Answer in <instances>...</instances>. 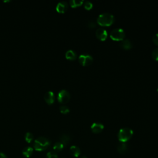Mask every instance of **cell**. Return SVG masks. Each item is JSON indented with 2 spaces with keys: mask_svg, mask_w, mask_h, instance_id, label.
Listing matches in <instances>:
<instances>
[{
  "mask_svg": "<svg viewBox=\"0 0 158 158\" xmlns=\"http://www.w3.org/2000/svg\"><path fill=\"white\" fill-rule=\"evenodd\" d=\"M44 99L48 104H52L55 101L54 93L51 91H49L46 92L44 96Z\"/></svg>",
  "mask_w": 158,
  "mask_h": 158,
  "instance_id": "obj_11",
  "label": "cell"
},
{
  "mask_svg": "<svg viewBox=\"0 0 158 158\" xmlns=\"http://www.w3.org/2000/svg\"><path fill=\"white\" fill-rule=\"evenodd\" d=\"M120 46L125 49H129L132 47V44L129 39H126L121 41L120 43Z\"/></svg>",
  "mask_w": 158,
  "mask_h": 158,
  "instance_id": "obj_13",
  "label": "cell"
},
{
  "mask_svg": "<svg viewBox=\"0 0 158 158\" xmlns=\"http://www.w3.org/2000/svg\"><path fill=\"white\" fill-rule=\"evenodd\" d=\"M0 158H8L6 154L3 153H0Z\"/></svg>",
  "mask_w": 158,
  "mask_h": 158,
  "instance_id": "obj_26",
  "label": "cell"
},
{
  "mask_svg": "<svg viewBox=\"0 0 158 158\" xmlns=\"http://www.w3.org/2000/svg\"><path fill=\"white\" fill-rule=\"evenodd\" d=\"M83 6L86 9H90L93 7V3L89 1H85L84 2Z\"/></svg>",
  "mask_w": 158,
  "mask_h": 158,
  "instance_id": "obj_22",
  "label": "cell"
},
{
  "mask_svg": "<svg viewBox=\"0 0 158 158\" xmlns=\"http://www.w3.org/2000/svg\"><path fill=\"white\" fill-rule=\"evenodd\" d=\"M70 98H71V95H70L69 92L66 90H61L58 95V99L61 103H67L69 101Z\"/></svg>",
  "mask_w": 158,
  "mask_h": 158,
  "instance_id": "obj_5",
  "label": "cell"
},
{
  "mask_svg": "<svg viewBox=\"0 0 158 158\" xmlns=\"http://www.w3.org/2000/svg\"><path fill=\"white\" fill-rule=\"evenodd\" d=\"M33 149L31 146H27L22 151V154L24 155V156L27 158L30 157L33 154Z\"/></svg>",
  "mask_w": 158,
  "mask_h": 158,
  "instance_id": "obj_16",
  "label": "cell"
},
{
  "mask_svg": "<svg viewBox=\"0 0 158 158\" xmlns=\"http://www.w3.org/2000/svg\"><path fill=\"white\" fill-rule=\"evenodd\" d=\"M67 8H68V3L64 1L58 3L56 8L57 11L60 13H64L67 11Z\"/></svg>",
  "mask_w": 158,
  "mask_h": 158,
  "instance_id": "obj_10",
  "label": "cell"
},
{
  "mask_svg": "<svg viewBox=\"0 0 158 158\" xmlns=\"http://www.w3.org/2000/svg\"><path fill=\"white\" fill-rule=\"evenodd\" d=\"M96 35L99 40L104 41L108 37V32L103 28H99L96 31Z\"/></svg>",
  "mask_w": 158,
  "mask_h": 158,
  "instance_id": "obj_7",
  "label": "cell"
},
{
  "mask_svg": "<svg viewBox=\"0 0 158 158\" xmlns=\"http://www.w3.org/2000/svg\"><path fill=\"white\" fill-rule=\"evenodd\" d=\"M129 145L126 143L121 142L117 146V150L121 154H125L129 151Z\"/></svg>",
  "mask_w": 158,
  "mask_h": 158,
  "instance_id": "obj_9",
  "label": "cell"
},
{
  "mask_svg": "<svg viewBox=\"0 0 158 158\" xmlns=\"http://www.w3.org/2000/svg\"><path fill=\"white\" fill-rule=\"evenodd\" d=\"M51 145L50 140L48 138L40 136L37 138L34 142L35 150L38 151H43L46 150Z\"/></svg>",
  "mask_w": 158,
  "mask_h": 158,
  "instance_id": "obj_1",
  "label": "cell"
},
{
  "mask_svg": "<svg viewBox=\"0 0 158 158\" xmlns=\"http://www.w3.org/2000/svg\"><path fill=\"white\" fill-rule=\"evenodd\" d=\"M152 56L154 59L158 61V48L154 49L152 52Z\"/></svg>",
  "mask_w": 158,
  "mask_h": 158,
  "instance_id": "obj_23",
  "label": "cell"
},
{
  "mask_svg": "<svg viewBox=\"0 0 158 158\" xmlns=\"http://www.w3.org/2000/svg\"><path fill=\"white\" fill-rule=\"evenodd\" d=\"M47 158H58V156L56 152L55 151H49L46 154Z\"/></svg>",
  "mask_w": 158,
  "mask_h": 158,
  "instance_id": "obj_21",
  "label": "cell"
},
{
  "mask_svg": "<svg viewBox=\"0 0 158 158\" xmlns=\"http://www.w3.org/2000/svg\"><path fill=\"white\" fill-rule=\"evenodd\" d=\"M69 151H70V154L76 157H78L80 155V150L77 146H72L71 148H70Z\"/></svg>",
  "mask_w": 158,
  "mask_h": 158,
  "instance_id": "obj_14",
  "label": "cell"
},
{
  "mask_svg": "<svg viewBox=\"0 0 158 158\" xmlns=\"http://www.w3.org/2000/svg\"><path fill=\"white\" fill-rule=\"evenodd\" d=\"M114 21V17L109 12L101 14L97 19V22L102 26H109Z\"/></svg>",
  "mask_w": 158,
  "mask_h": 158,
  "instance_id": "obj_2",
  "label": "cell"
},
{
  "mask_svg": "<svg viewBox=\"0 0 158 158\" xmlns=\"http://www.w3.org/2000/svg\"><path fill=\"white\" fill-rule=\"evenodd\" d=\"M69 3L71 7L76 8L82 5L83 3V1H82V0H71Z\"/></svg>",
  "mask_w": 158,
  "mask_h": 158,
  "instance_id": "obj_18",
  "label": "cell"
},
{
  "mask_svg": "<svg viewBox=\"0 0 158 158\" xmlns=\"http://www.w3.org/2000/svg\"><path fill=\"white\" fill-rule=\"evenodd\" d=\"M64 147V146L63 145V144L61 142H56L54 145L53 150H54L55 152H59L63 150Z\"/></svg>",
  "mask_w": 158,
  "mask_h": 158,
  "instance_id": "obj_17",
  "label": "cell"
},
{
  "mask_svg": "<svg viewBox=\"0 0 158 158\" xmlns=\"http://www.w3.org/2000/svg\"><path fill=\"white\" fill-rule=\"evenodd\" d=\"M126 36L124 30L122 29L117 28L113 30L110 33L111 38L114 40L120 41L123 40Z\"/></svg>",
  "mask_w": 158,
  "mask_h": 158,
  "instance_id": "obj_4",
  "label": "cell"
},
{
  "mask_svg": "<svg viewBox=\"0 0 158 158\" xmlns=\"http://www.w3.org/2000/svg\"><path fill=\"white\" fill-rule=\"evenodd\" d=\"M25 140L27 143H31L33 140V135L30 132H27L25 135Z\"/></svg>",
  "mask_w": 158,
  "mask_h": 158,
  "instance_id": "obj_19",
  "label": "cell"
},
{
  "mask_svg": "<svg viewBox=\"0 0 158 158\" xmlns=\"http://www.w3.org/2000/svg\"><path fill=\"white\" fill-rule=\"evenodd\" d=\"M104 125L100 122H94L91 126V129L95 133H99L103 131Z\"/></svg>",
  "mask_w": 158,
  "mask_h": 158,
  "instance_id": "obj_8",
  "label": "cell"
},
{
  "mask_svg": "<svg viewBox=\"0 0 158 158\" xmlns=\"http://www.w3.org/2000/svg\"><path fill=\"white\" fill-rule=\"evenodd\" d=\"M133 131L128 127L121 129L118 133V138L120 142L126 143L132 138Z\"/></svg>",
  "mask_w": 158,
  "mask_h": 158,
  "instance_id": "obj_3",
  "label": "cell"
},
{
  "mask_svg": "<svg viewBox=\"0 0 158 158\" xmlns=\"http://www.w3.org/2000/svg\"><path fill=\"white\" fill-rule=\"evenodd\" d=\"M66 58L68 59L74 60L77 58V53L72 49H69L66 52Z\"/></svg>",
  "mask_w": 158,
  "mask_h": 158,
  "instance_id": "obj_15",
  "label": "cell"
},
{
  "mask_svg": "<svg viewBox=\"0 0 158 158\" xmlns=\"http://www.w3.org/2000/svg\"><path fill=\"white\" fill-rule=\"evenodd\" d=\"M71 136H70L68 134L64 133L60 136V142H61L64 146H67L69 144L70 142H71Z\"/></svg>",
  "mask_w": 158,
  "mask_h": 158,
  "instance_id": "obj_12",
  "label": "cell"
},
{
  "mask_svg": "<svg viewBox=\"0 0 158 158\" xmlns=\"http://www.w3.org/2000/svg\"><path fill=\"white\" fill-rule=\"evenodd\" d=\"M93 58L89 55L83 54L79 56V61L83 66H89L93 62Z\"/></svg>",
  "mask_w": 158,
  "mask_h": 158,
  "instance_id": "obj_6",
  "label": "cell"
},
{
  "mask_svg": "<svg viewBox=\"0 0 158 158\" xmlns=\"http://www.w3.org/2000/svg\"><path fill=\"white\" fill-rule=\"evenodd\" d=\"M153 42L156 44V45H158V33H156L153 36Z\"/></svg>",
  "mask_w": 158,
  "mask_h": 158,
  "instance_id": "obj_24",
  "label": "cell"
},
{
  "mask_svg": "<svg viewBox=\"0 0 158 158\" xmlns=\"http://www.w3.org/2000/svg\"><path fill=\"white\" fill-rule=\"evenodd\" d=\"M87 26L90 27V28L93 29V28L95 27L96 24L93 21H89V22H88V23H87Z\"/></svg>",
  "mask_w": 158,
  "mask_h": 158,
  "instance_id": "obj_25",
  "label": "cell"
},
{
  "mask_svg": "<svg viewBox=\"0 0 158 158\" xmlns=\"http://www.w3.org/2000/svg\"><path fill=\"white\" fill-rule=\"evenodd\" d=\"M82 158H87V157H86L85 156H83Z\"/></svg>",
  "mask_w": 158,
  "mask_h": 158,
  "instance_id": "obj_27",
  "label": "cell"
},
{
  "mask_svg": "<svg viewBox=\"0 0 158 158\" xmlns=\"http://www.w3.org/2000/svg\"><path fill=\"white\" fill-rule=\"evenodd\" d=\"M59 109L60 111L63 114H67L70 111L69 108L67 106H66V105H62V106H60Z\"/></svg>",
  "mask_w": 158,
  "mask_h": 158,
  "instance_id": "obj_20",
  "label": "cell"
}]
</instances>
